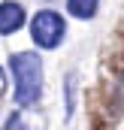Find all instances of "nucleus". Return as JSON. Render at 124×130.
I'll list each match as a JSON object with an SVG mask.
<instances>
[{"instance_id": "f03ea898", "label": "nucleus", "mask_w": 124, "mask_h": 130, "mask_svg": "<svg viewBox=\"0 0 124 130\" xmlns=\"http://www.w3.org/2000/svg\"><path fill=\"white\" fill-rule=\"evenodd\" d=\"M67 33V21H64L61 12L55 9H39L30 21V39L39 48H58Z\"/></svg>"}, {"instance_id": "20e7f679", "label": "nucleus", "mask_w": 124, "mask_h": 130, "mask_svg": "<svg viewBox=\"0 0 124 130\" xmlns=\"http://www.w3.org/2000/svg\"><path fill=\"white\" fill-rule=\"evenodd\" d=\"M100 9V0H67V12L73 18H82V21H91Z\"/></svg>"}, {"instance_id": "7ed1b4c3", "label": "nucleus", "mask_w": 124, "mask_h": 130, "mask_svg": "<svg viewBox=\"0 0 124 130\" xmlns=\"http://www.w3.org/2000/svg\"><path fill=\"white\" fill-rule=\"evenodd\" d=\"M24 24V6L15 0H3L0 3V36H9Z\"/></svg>"}, {"instance_id": "39448f33", "label": "nucleus", "mask_w": 124, "mask_h": 130, "mask_svg": "<svg viewBox=\"0 0 124 130\" xmlns=\"http://www.w3.org/2000/svg\"><path fill=\"white\" fill-rule=\"evenodd\" d=\"M0 130H27V121L21 118V112H12V115L0 124Z\"/></svg>"}, {"instance_id": "f257e3e1", "label": "nucleus", "mask_w": 124, "mask_h": 130, "mask_svg": "<svg viewBox=\"0 0 124 130\" xmlns=\"http://www.w3.org/2000/svg\"><path fill=\"white\" fill-rule=\"evenodd\" d=\"M9 73H12V100L18 106H33L42 97V61L36 52H12L9 55Z\"/></svg>"}, {"instance_id": "423d86ee", "label": "nucleus", "mask_w": 124, "mask_h": 130, "mask_svg": "<svg viewBox=\"0 0 124 130\" xmlns=\"http://www.w3.org/2000/svg\"><path fill=\"white\" fill-rule=\"evenodd\" d=\"M6 94V73H3V67H0V97Z\"/></svg>"}]
</instances>
